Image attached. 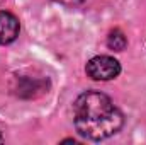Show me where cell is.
<instances>
[{
    "label": "cell",
    "instance_id": "6da1fadb",
    "mask_svg": "<svg viewBox=\"0 0 146 145\" xmlns=\"http://www.w3.org/2000/svg\"><path fill=\"white\" fill-rule=\"evenodd\" d=\"M73 125L80 137L100 142L121 132L124 116L107 94L87 91L73 103Z\"/></svg>",
    "mask_w": 146,
    "mask_h": 145
},
{
    "label": "cell",
    "instance_id": "7a4b0ae2",
    "mask_svg": "<svg viewBox=\"0 0 146 145\" xmlns=\"http://www.w3.org/2000/svg\"><path fill=\"white\" fill-rule=\"evenodd\" d=\"M87 75L92 80H112L121 73V63L107 55H97L87 62Z\"/></svg>",
    "mask_w": 146,
    "mask_h": 145
},
{
    "label": "cell",
    "instance_id": "3957f363",
    "mask_svg": "<svg viewBox=\"0 0 146 145\" xmlns=\"http://www.w3.org/2000/svg\"><path fill=\"white\" fill-rule=\"evenodd\" d=\"M21 31L19 19L9 12V10H0V44H10L14 43Z\"/></svg>",
    "mask_w": 146,
    "mask_h": 145
},
{
    "label": "cell",
    "instance_id": "277c9868",
    "mask_svg": "<svg viewBox=\"0 0 146 145\" xmlns=\"http://www.w3.org/2000/svg\"><path fill=\"white\" fill-rule=\"evenodd\" d=\"M41 92H44V82L37 79H31V77L21 79L15 87V94L21 97H36Z\"/></svg>",
    "mask_w": 146,
    "mask_h": 145
},
{
    "label": "cell",
    "instance_id": "5b68a950",
    "mask_svg": "<svg viewBox=\"0 0 146 145\" xmlns=\"http://www.w3.org/2000/svg\"><path fill=\"white\" fill-rule=\"evenodd\" d=\"M107 46L114 51H122L127 46V38L124 36V33L121 29H114L107 36Z\"/></svg>",
    "mask_w": 146,
    "mask_h": 145
},
{
    "label": "cell",
    "instance_id": "8992f818",
    "mask_svg": "<svg viewBox=\"0 0 146 145\" xmlns=\"http://www.w3.org/2000/svg\"><path fill=\"white\" fill-rule=\"evenodd\" d=\"M54 2H58V3H61L65 7H78V5L85 3L87 0H54Z\"/></svg>",
    "mask_w": 146,
    "mask_h": 145
},
{
    "label": "cell",
    "instance_id": "52a82bcc",
    "mask_svg": "<svg viewBox=\"0 0 146 145\" xmlns=\"http://www.w3.org/2000/svg\"><path fill=\"white\" fill-rule=\"evenodd\" d=\"M65 144H76V140H73V138H66V140H63Z\"/></svg>",
    "mask_w": 146,
    "mask_h": 145
},
{
    "label": "cell",
    "instance_id": "ba28073f",
    "mask_svg": "<svg viewBox=\"0 0 146 145\" xmlns=\"http://www.w3.org/2000/svg\"><path fill=\"white\" fill-rule=\"evenodd\" d=\"M3 142V137H2V132H0V144Z\"/></svg>",
    "mask_w": 146,
    "mask_h": 145
}]
</instances>
